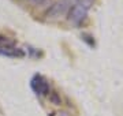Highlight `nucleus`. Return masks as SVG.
I'll list each match as a JSON object with an SVG mask.
<instances>
[{"instance_id": "f257e3e1", "label": "nucleus", "mask_w": 123, "mask_h": 116, "mask_svg": "<svg viewBox=\"0 0 123 116\" xmlns=\"http://www.w3.org/2000/svg\"><path fill=\"white\" fill-rule=\"evenodd\" d=\"M89 8H90V3H86L84 0H79L74 4H71L70 10H68V21L73 22L77 26H81L82 23L88 19Z\"/></svg>"}, {"instance_id": "f03ea898", "label": "nucleus", "mask_w": 123, "mask_h": 116, "mask_svg": "<svg viewBox=\"0 0 123 116\" xmlns=\"http://www.w3.org/2000/svg\"><path fill=\"white\" fill-rule=\"evenodd\" d=\"M30 87L36 93V96H38V97L49 96V92H51V86H49L48 79L45 76H43L41 74H34L31 76Z\"/></svg>"}, {"instance_id": "7ed1b4c3", "label": "nucleus", "mask_w": 123, "mask_h": 116, "mask_svg": "<svg viewBox=\"0 0 123 116\" xmlns=\"http://www.w3.org/2000/svg\"><path fill=\"white\" fill-rule=\"evenodd\" d=\"M70 7H71L70 0H59V1H56L55 4H52L48 8L47 17L49 19H57L60 17H63V15H66L68 12Z\"/></svg>"}, {"instance_id": "20e7f679", "label": "nucleus", "mask_w": 123, "mask_h": 116, "mask_svg": "<svg viewBox=\"0 0 123 116\" xmlns=\"http://www.w3.org/2000/svg\"><path fill=\"white\" fill-rule=\"evenodd\" d=\"M0 55L1 56H7V58H23L25 52L22 49H19L12 45H0Z\"/></svg>"}, {"instance_id": "39448f33", "label": "nucleus", "mask_w": 123, "mask_h": 116, "mask_svg": "<svg viewBox=\"0 0 123 116\" xmlns=\"http://www.w3.org/2000/svg\"><path fill=\"white\" fill-rule=\"evenodd\" d=\"M90 38H93V37L89 36V34H82V40H84V41H88L89 45H90V46H93V45H94V40H90Z\"/></svg>"}, {"instance_id": "423d86ee", "label": "nucleus", "mask_w": 123, "mask_h": 116, "mask_svg": "<svg viewBox=\"0 0 123 116\" xmlns=\"http://www.w3.org/2000/svg\"><path fill=\"white\" fill-rule=\"evenodd\" d=\"M31 3H34V4H45V3H48L49 0H29Z\"/></svg>"}]
</instances>
